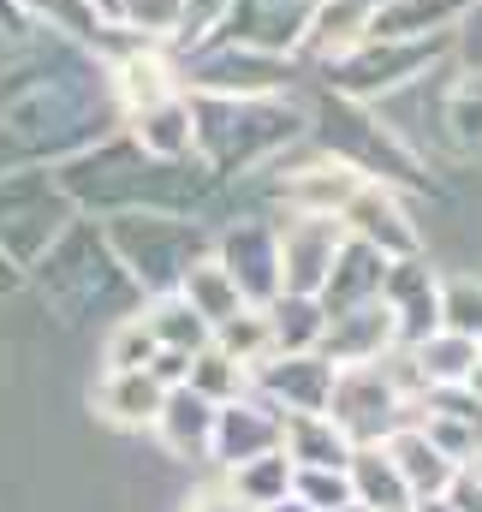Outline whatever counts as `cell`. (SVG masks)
I'll list each match as a JSON object with an SVG mask.
<instances>
[{"label":"cell","mask_w":482,"mask_h":512,"mask_svg":"<svg viewBox=\"0 0 482 512\" xmlns=\"http://www.w3.org/2000/svg\"><path fill=\"white\" fill-rule=\"evenodd\" d=\"M161 405H167V393H161L155 376H143V370H114V382L102 387V411L114 423H155Z\"/></svg>","instance_id":"1"},{"label":"cell","mask_w":482,"mask_h":512,"mask_svg":"<svg viewBox=\"0 0 482 512\" xmlns=\"http://www.w3.org/2000/svg\"><path fill=\"white\" fill-rule=\"evenodd\" d=\"M393 465L405 477V489H447V453L423 435H399L393 441Z\"/></svg>","instance_id":"2"},{"label":"cell","mask_w":482,"mask_h":512,"mask_svg":"<svg viewBox=\"0 0 482 512\" xmlns=\"http://www.w3.org/2000/svg\"><path fill=\"white\" fill-rule=\"evenodd\" d=\"M185 298H191V310H197L203 322H227V316L239 310V292L227 286V274H221L215 262H203V268L185 280Z\"/></svg>","instance_id":"3"},{"label":"cell","mask_w":482,"mask_h":512,"mask_svg":"<svg viewBox=\"0 0 482 512\" xmlns=\"http://www.w3.org/2000/svg\"><path fill=\"white\" fill-rule=\"evenodd\" d=\"M149 352H155V328H137V322H131V328H120V334H114L108 364H114V370H137Z\"/></svg>","instance_id":"4"},{"label":"cell","mask_w":482,"mask_h":512,"mask_svg":"<svg viewBox=\"0 0 482 512\" xmlns=\"http://www.w3.org/2000/svg\"><path fill=\"white\" fill-rule=\"evenodd\" d=\"M453 328H459L465 340H477L482 334V292H471V286L453 292Z\"/></svg>","instance_id":"5"},{"label":"cell","mask_w":482,"mask_h":512,"mask_svg":"<svg viewBox=\"0 0 482 512\" xmlns=\"http://www.w3.org/2000/svg\"><path fill=\"white\" fill-rule=\"evenodd\" d=\"M185 512H250V507L239 501V489H209V495H197Z\"/></svg>","instance_id":"6"}]
</instances>
